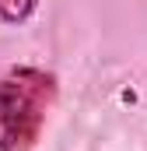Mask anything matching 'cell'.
I'll return each mask as SVG.
<instances>
[{"mask_svg": "<svg viewBox=\"0 0 147 151\" xmlns=\"http://www.w3.org/2000/svg\"><path fill=\"white\" fill-rule=\"evenodd\" d=\"M56 74L42 67H11L0 74V151H32L56 106Z\"/></svg>", "mask_w": 147, "mask_h": 151, "instance_id": "cell-1", "label": "cell"}, {"mask_svg": "<svg viewBox=\"0 0 147 151\" xmlns=\"http://www.w3.org/2000/svg\"><path fill=\"white\" fill-rule=\"evenodd\" d=\"M39 0H0V21L7 25H25L35 14Z\"/></svg>", "mask_w": 147, "mask_h": 151, "instance_id": "cell-2", "label": "cell"}]
</instances>
